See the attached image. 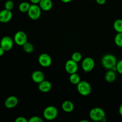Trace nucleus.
Listing matches in <instances>:
<instances>
[{
  "label": "nucleus",
  "mask_w": 122,
  "mask_h": 122,
  "mask_svg": "<svg viewBox=\"0 0 122 122\" xmlns=\"http://www.w3.org/2000/svg\"><path fill=\"white\" fill-rule=\"evenodd\" d=\"M102 66L106 69L112 70L114 67L116 66L117 61L116 57L112 54H106L103 56L101 60Z\"/></svg>",
  "instance_id": "nucleus-1"
},
{
  "label": "nucleus",
  "mask_w": 122,
  "mask_h": 122,
  "mask_svg": "<svg viewBox=\"0 0 122 122\" xmlns=\"http://www.w3.org/2000/svg\"><path fill=\"white\" fill-rule=\"evenodd\" d=\"M89 117L94 121H101L104 118L106 117V113L101 108L95 107L90 111Z\"/></svg>",
  "instance_id": "nucleus-2"
},
{
  "label": "nucleus",
  "mask_w": 122,
  "mask_h": 122,
  "mask_svg": "<svg viewBox=\"0 0 122 122\" xmlns=\"http://www.w3.org/2000/svg\"><path fill=\"white\" fill-rule=\"evenodd\" d=\"M43 115L46 120H53L58 116V110L54 106H48L44 109Z\"/></svg>",
  "instance_id": "nucleus-3"
},
{
  "label": "nucleus",
  "mask_w": 122,
  "mask_h": 122,
  "mask_svg": "<svg viewBox=\"0 0 122 122\" xmlns=\"http://www.w3.org/2000/svg\"><path fill=\"white\" fill-rule=\"evenodd\" d=\"M77 89L79 93L83 96L89 95L91 92V86L86 81H81L77 85Z\"/></svg>",
  "instance_id": "nucleus-4"
},
{
  "label": "nucleus",
  "mask_w": 122,
  "mask_h": 122,
  "mask_svg": "<svg viewBox=\"0 0 122 122\" xmlns=\"http://www.w3.org/2000/svg\"><path fill=\"white\" fill-rule=\"evenodd\" d=\"M41 8L37 4L30 5L29 9L27 11L29 17L32 20H35L39 19L41 15Z\"/></svg>",
  "instance_id": "nucleus-5"
},
{
  "label": "nucleus",
  "mask_w": 122,
  "mask_h": 122,
  "mask_svg": "<svg viewBox=\"0 0 122 122\" xmlns=\"http://www.w3.org/2000/svg\"><path fill=\"white\" fill-rule=\"evenodd\" d=\"M14 41L15 44L20 46H23L27 41V37L23 31H18L14 36Z\"/></svg>",
  "instance_id": "nucleus-6"
},
{
  "label": "nucleus",
  "mask_w": 122,
  "mask_h": 122,
  "mask_svg": "<svg viewBox=\"0 0 122 122\" xmlns=\"http://www.w3.org/2000/svg\"><path fill=\"white\" fill-rule=\"evenodd\" d=\"M95 67L94 60L91 57H86L84 58L82 62V68L85 72H89L92 71Z\"/></svg>",
  "instance_id": "nucleus-7"
},
{
  "label": "nucleus",
  "mask_w": 122,
  "mask_h": 122,
  "mask_svg": "<svg viewBox=\"0 0 122 122\" xmlns=\"http://www.w3.org/2000/svg\"><path fill=\"white\" fill-rule=\"evenodd\" d=\"M38 62L41 66L48 67L50 66L52 63V58L48 54L43 53L38 57Z\"/></svg>",
  "instance_id": "nucleus-8"
},
{
  "label": "nucleus",
  "mask_w": 122,
  "mask_h": 122,
  "mask_svg": "<svg viewBox=\"0 0 122 122\" xmlns=\"http://www.w3.org/2000/svg\"><path fill=\"white\" fill-rule=\"evenodd\" d=\"M0 46L5 51H8L13 48V41L10 36H6L1 39Z\"/></svg>",
  "instance_id": "nucleus-9"
},
{
  "label": "nucleus",
  "mask_w": 122,
  "mask_h": 122,
  "mask_svg": "<svg viewBox=\"0 0 122 122\" xmlns=\"http://www.w3.org/2000/svg\"><path fill=\"white\" fill-rule=\"evenodd\" d=\"M65 70L70 75L76 73L78 70L77 63L72 59L69 60L65 64Z\"/></svg>",
  "instance_id": "nucleus-10"
},
{
  "label": "nucleus",
  "mask_w": 122,
  "mask_h": 122,
  "mask_svg": "<svg viewBox=\"0 0 122 122\" xmlns=\"http://www.w3.org/2000/svg\"><path fill=\"white\" fill-rule=\"evenodd\" d=\"M13 14L11 10H8L5 8L0 11V22L5 23L9 22L11 19Z\"/></svg>",
  "instance_id": "nucleus-11"
},
{
  "label": "nucleus",
  "mask_w": 122,
  "mask_h": 122,
  "mask_svg": "<svg viewBox=\"0 0 122 122\" xmlns=\"http://www.w3.org/2000/svg\"><path fill=\"white\" fill-rule=\"evenodd\" d=\"M19 102L17 98L15 96H10L7 98L4 102V105L6 108H13L17 105Z\"/></svg>",
  "instance_id": "nucleus-12"
},
{
  "label": "nucleus",
  "mask_w": 122,
  "mask_h": 122,
  "mask_svg": "<svg viewBox=\"0 0 122 122\" xmlns=\"http://www.w3.org/2000/svg\"><path fill=\"white\" fill-rule=\"evenodd\" d=\"M45 79L44 73L41 71L36 70L33 71L32 74V79L34 82L36 83H39L42 82Z\"/></svg>",
  "instance_id": "nucleus-13"
},
{
  "label": "nucleus",
  "mask_w": 122,
  "mask_h": 122,
  "mask_svg": "<svg viewBox=\"0 0 122 122\" xmlns=\"http://www.w3.org/2000/svg\"><path fill=\"white\" fill-rule=\"evenodd\" d=\"M52 88V85L49 81H44L41 83H38V89L42 92H48Z\"/></svg>",
  "instance_id": "nucleus-14"
},
{
  "label": "nucleus",
  "mask_w": 122,
  "mask_h": 122,
  "mask_svg": "<svg viewBox=\"0 0 122 122\" xmlns=\"http://www.w3.org/2000/svg\"><path fill=\"white\" fill-rule=\"evenodd\" d=\"M39 4V6L42 10L45 11L50 10L52 7V2L51 0H41Z\"/></svg>",
  "instance_id": "nucleus-15"
},
{
  "label": "nucleus",
  "mask_w": 122,
  "mask_h": 122,
  "mask_svg": "<svg viewBox=\"0 0 122 122\" xmlns=\"http://www.w3.org/2000/svg\"><path fill=\"white\" fill-rule=\"evenodd\" d=\"M61 107L63 110L66 113H70V112H73V110H74V105L73 102L70 101H68V100L63 102Z\"/></svg>",
  "instance_id": "nucleus-16"
},
{
  "label": "nucleus",
  "mask_w": 122,
  "mask_h": 122,
  "mask_svg": "<svg viewBox=\"0 0 122 122\" xmlns=\"http://www.w3.org/2000/svg\"><path fill=\"white\" fill-rule=\"evenodd\" d=\"M116 78V75L115 71L113 70H109L105 75V79L108 82H114Z\"/></svg>",
  "instance_id": "nucleus-17"
},
{
  "label": "nucleus",
  "mask_w": 122,
  "mask_h": 122,
  "mask_svg": "<svg viewBox=\"0 0 122 122\" xmlns=\"http://www.w3.org/2000/svg\"><path fill=\"white\" fill-rule=\"evenodd\" d=\"M69 80H70V82L73 85H77L81 81V77L76 73L71 74L69 77Z\"/></svg>",
  "instance_id": "nucleus-18"
},
{
  "label": "nucleus",
  "mask_w": 122,
  "mask_h": 122,
  "mask_svg": "<svg viewBox=\"0 0 122 122\" xmlns=\"http://www.w3.org/2000/svg\"><path fill=\"white\" fill-rule=\"evenodd\" d=\"M113 27L117 33L122 32V19H117L113 24Z\"/></svg>",
  "instance_id": "nucleus-19"
},
{
  "label": "nucleus",
  "mask_w": 122,
  "mask_h": 122,
  "mask_svg": "<svg viewBox=\"0 0 122 122\" xmlns=\"http://www.w3.org/2000/svg\"><path fill=\"white\" fill-rule=\"evenodd\" d=\"M30 7V5L29 4V3L27 2H21L19 5V9L22 13H26L28 11Z\"/></svg>",
  "instance_id": "nucleus-20"
},
{
  "label": "nucleus",
  "mask_w": 122,
  "mask_h": 122,
  "mask_svg": "<svg viewBox=\"0 0 122 122\" xmlns=\"http://www.w3.org/2000/svg\"><path fill=\"white\" fill-rule=\"evenodd\" d=\"M23 48L24 51L27 53H30V52H33V50H34L33 45L31 43L27 41L23 45Z\"/></svg>",
  "instance_id": "nucleus-21"
},
{
  "label": "nucleus",
  "mask_w": 122,
  "mask_h": 122,
  "mask_svg": "<svg viewBox=\"0 0 122 122\" xmlns=\"http://www.w3.org/2000/svg\"><path fill=\"white\" fill-rule=\"evenodd\" d=\"M114 42L119 47L122 48V32L117 33L114 38Z\"/></svg>",
  "instance_id": "nucleus-22"
},
{
  "label": "nucleus",
  "mask_w": 122,
  "mask_h": 122,
  "mask_svg": "<svg viewBox=\"0 0 122 122\" xmlns=\"http://www.w3.org/2000/svg\"><path fill=\"white\" fill-rule=\"evenodd\" d=\"M71 59L75 61L79 62L82 60V54L79 52H75L71 56Z\"/></svg>",
  "instance_id": "nucleus-23"
},
{
  "label": "nucleus",
  "mask_w": 122,
  "mask_h": 122,
  "mask_svg": "<svg viewBox=\"0 0 122 122\" xmlns=\"http://www.w3.org/2000/svg\"><path fill=\"white\" fill-rule=\"evenodd\" d=\"M5 8L8 10H11L14 8V2L11 0H8L5 3Z\"/></svg>",
  "instance_id": "nucleus-24"
},
{
  "label": "nucleus",
  "mask_w": 122,
  "mask_h": 122,
  "mask_svg": "<svg viewBox=\"0 0 122 122\" xmlns=\"http://www.w3.org/2000/svg\"><path fill=\"white\" fill-rule=\"evenodd\" d=\"M29 122H43L44 120L41 117L39 116H33L29 120Z\"/></svg>",
  "instance_id": "nucleus-25"
},
{
  "label": "nucleus",
  "mask_w": 122,
  "mask_h": 122,
  "mask_svg": "<svg viewBox=\"0 0 122 122\" xmlns=\"http://www.w3.org/2000/svg\"><path fill=\"white\" fill-rule=\"evenodd\" d=\"M117 67V71L120 74L122 75V60L117 62L116 64Z\"/></svg>",
  "instance_id": "nucleus-26"
},
{
  "label": "nucleus",
  "mask_w": 122,
  "mask_h": 122,
  "mask_svg": "<svg viewBox=\"0 0 122 122\" xmlns=\"http://www.w3.org/2000/svg\"><path fill=\"white\" fill-rule=\"evenodd\" d=\"M15 122H27V120L24 117H19L15 120Z\"/></svg>",
  "instance_id": "nucleus-27"
},
{
  "label": "nucleus",
  "mask_w": 122,
  "mask_h": 122,
  "mask_svg": "<svg viewBox=\"0 0 122 122\" xmlns=\"http://www.w3.org/2000/svg\"><path fill=\"white\" fill-rule=\"evenodd\" d=\"M96 2L100 5H103L106 2V0H96Z\"/></svg>",
  "instance_id": "nucleus-28"
},
{
  "label": "nucleus",
  "mask_w": 122,
  "mask_h": 122,
  "mask_svg": "<svg viewBox=\"0 0 122 122\" xmlns=\"http://www.w3.org/2000/svg\"><path fill=\"white\" fill-rule=\"evenodd\" d=\"M30 1L32 3L34 4H39L41 0H30Z\"/></svg>",
  "instance_id": "nucleus-29"
},
{
  "label": "nucleus",
  "mask_w": 122,
  "mask_h": 122,
  "mask_svg": "<svg viewBox=\"0 0 122 122\" xmlns=\"http://www.w3.org/2000/svg\"><path fill=\"white\" fill-rule=\"evenodd\" d=\"M4 52H5L4 50V49L2 48L1 46H0V57L2 56H3V54H4Z\"/></svg>",
  "instance_id": "nucleus-30"
},
{
  "label": "nucleus",
  "mask_w": 122,
  "mask_h": 122,
  "mask_svg": "<svg viewBox=\"0 0 122 122\" xmlns=\"http://www.w3.org/2000/svg\"><path fill=\"white\" fill-rule=\"evenodd\" d=\"M119 113H120V116L122 117V104L120 106V107H119Z\"/></svg>",
  "instance_id": "nucleus-31"
},
{
  "label": "nucleus",
  "mask_w": 122,
  "mask_h": 122,
  "mask_svg": "<svg viewBox=\"0 0 122 122\" xmlns=\"http://www.w3.org/2000/svg\"><path fill=\"white\" fill-rule=\"evenodd\" d=\"M61 2H64V3H69V2H71L72 0H60Z\"/></svg>",
  "instance_id": "nucleus-32"
},
{
  "label": "nucleus",
  "mask_w": 122,
  "mask_h": 122,
  "mask_svg": "<svg viewBox=\"0 0 122 122\" xmlns=\"http://www.w3.org/2000/svg\"><path fill=\"white\" fill-rule=\"evenodd\" d=\"M91 1H92V0H91Z\"/></svg>",
  "instance_id": "nucleus-33"
}]
</instances>
